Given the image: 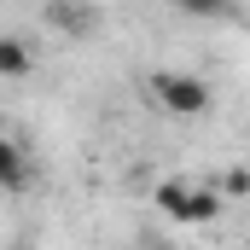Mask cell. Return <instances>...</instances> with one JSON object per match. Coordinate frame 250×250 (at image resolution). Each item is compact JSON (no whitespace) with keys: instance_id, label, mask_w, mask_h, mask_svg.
Instances as JSON below:
<instances>
[{"instance_id":"obj_1","label":"cell","mask_w":250,"mask_h":250,"mask_svg":"<svg viewBox=\"0 0 250 250\" xmlns=\"http://www.w3.org/2000/svg\"><path fill=\"white\" fill-rule=\"evenodd\" d=\"M146 93H151L169 117H181V123H198V117L215 111L209 82H204V76H187V70H157V76L146 82Z\"/></svg>"},{"instance_id":"obj_2","label":"cell","mask_w":250,"mask_h":250,"mask_svg":"<svg viewBox=\"0 0 250 250\" xmlns=\"http://www.w3.org/2000/svg\"><path fill=\"white\" fill-rule=\"evenodd\" d=\"M157 209H163L169 221H215V215H221V192L187 187V181H163V187H157Z\"/></svg>"},{"instance_id":"obj_3","label":"cell","mask_w":250,"mask_h":250,"mask_svg":"<svg viewBox=\"0 0 250 250\" xmlns=\"http://www.w3.org/2000/svg\"><path fill=\"white\" fill-rule=\"evenodd\" d=\"M29 70H35V47L18 41V35H0V76L18 82V76H29Z\"/></svg>"},{"instance_id":"obj_4","label":"cell","mask_w":250,"mask_h":250,"mask_svg":"<svg viewBox=\"0 0 250 250\" xmlns=\"http://www.w3.org/2000/svg\"><path fill=\"white\" fill-rule=\"evenodd\" d=\"M23 175H29V169H23V151L0 134V187H23Z\"/></svg>"},{"instance_id":"obj_5","label":"cell","mask_w":250,"mask_h":250,"mask_svg":"<svg viewBox=\"0 0 250 250\" xmlns=\"http://www.w3.org/2000/svg\"><path fill=\"white\" fill-rule=\"evenodd\" d=\"M47 18H53L59 29H87V12H82L76 0H53V6H47Z\"/></svg>"},{"instance_id":"obj_6","label":"cell","mask_w":250,"mask_h":250,"mask_svg":"<svg viewBox=\"0 0 250 250\" xmlns=\"http://www.w3.org/2000/svg\"><path fill=\"white\" fill-rule=\"evenodd\" d=\"M175 6H181L187 18H227V6H233V0H175Z\"/></svg>"},{"instance_id":"obj_7","label":"cell","mask_w":250,"mask_h":250,"mask_svg":"<svg viewBox=\"0 0 250 250\" xmlns=\"http://www.w3.org/2000/svg\"><path fill=\"white\" fill-rule=\"evenodd\" d=\"M221 192H227V198H245V192H250V169H227Z\"/></svg>"},{"instance_id":"obj_8","label":"cell","mask_w":250,"mask_h":250,"mask_svg":"<svg viewBox=\"0 0 250 250\" xmlns=\"http://www.w3.org/2000/svg\"><path fill=\"white\" fill-rule=\"evenodd\" d=\"M12 250H29V245H12Z\"/></svg>"}]
</instances>
